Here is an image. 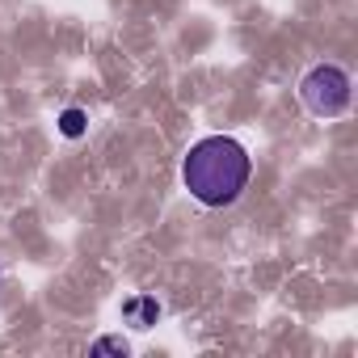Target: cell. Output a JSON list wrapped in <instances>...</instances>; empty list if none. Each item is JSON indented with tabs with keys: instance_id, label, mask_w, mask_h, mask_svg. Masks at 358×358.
<instances>
[{
	"instance_id": "obj_1",
	"label": "cell",
	"mask_w": 358,
	"mask_h": 358,
	"mask_svg": "<svg viewBox=\"0 0 358 358\" xmlns=\"http://www.w3.org/2000/svg\"><path fill=\"white\" fill-rule=\"evenodd\" d=\"M249 177H253V160L245 143H236L232 135H207L182 160V182L190 199L203 207H232L245 194Z\"/></svg>"
},
{
	"instance_id": "obj_2",
	"label": "cell",
	"mask_w": 358,
	"mask_h": 358,
	"mask_svg": "<svg viewBox=\"0 0 358 358\" xmlns=\"http://www.w3.org/2000/svg\"><path fill=\"white\" fill-rule=\"evenodd\" d=\"M350 97H354V80L345 68L337 64H316L303 72L299 80V101L316 114V118H337L350 110Z\"/></svg>"
},
{
	"instance_id": "obj_3",
	"label": "cell",
	"mask_w": 358,
	"mask_h": 358,
	"mask_svg": "<svg viewBox=\"0 0 358 358\" xmlns=\"http://www.w3.org/2000/svg\"><path fill=\"white\" fill-rule=\"evenodd\" d=\"M122 320H127L131 329H152V324L160 320V303H156V295H131V299L122 303Z\"/></svg>"
},
{
	"instance_id": "obj_4",
	"label": "cell",
	"mask_w": 358,
	"mask_h": 358,
	"mask_svg": "<svg viewBox=\"0 0 358 358\" xmlns=\"http://www.w3.org/2000/svg\"><path fill=\"white\" fill-rule=\"evenodd\" d=\"M85 127H89V114H85L80 106H68V110L59 114V131H64L68 139H80V135H85Z\"/></svg>"
},
{
	"instance_id": "obj_5",
	"label": "cell",
	"mask_w": 358,
	"mask_h": 358,
	"mask_svg": "<svg viewBox=\"0 0 358 358\" xmlns=\"http://www.w3.org/2000/svg\"><path fill=\"white\" fill-rule=\"evenodd\" d=\"M89 350H93V354H127V341H122V337H97Z\"/></svg>"
}]
</instances>
